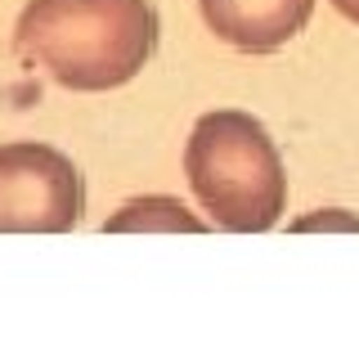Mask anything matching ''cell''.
I'll use <instances>...</instances> for the list:
<instances>
[{"label": "cell", "mask_w": 359, "mask_h": 346, "mask_svg": "<svg viewBox=\"0 0 359 346\" xmlns=\"http://www.w3.org/2000/svg\"><path fill=\"white\" fill-rule=\"evenodd\" d=\"M207 27L243 54H274L306 32L314 0H198Z\"/></svg>", "instance_id": "obj_4"}, {"label": "cell", "mask_w": 359, "mask_h": 346, "mask_svg": "<svg viewBox=\"0 0 359 346\" xmlns=\"http://www.w3.org/2000/svg\"><path fill=\"white\" fill-rule=\"evenodd\" d=\"M157 50L149 0H27L14 27V54L50 72L63 91H117Z\"/></svg>", "instance_id": "obj_1"}, {"label": "cell", "mask_w": 359, "mask_h": 346, "mask_svg": "<svg viewBox=\"0 0 359 346\" xmlns=\"http://www.w3.org/2000/svg\"><path fill=\"white\" fill-rule=\"evenodd\" d=\"M184 175L198 203L229 234H265L287 211V171L265 121L238 108H216L194 121Z\"/></svg>", "instance_id": "obj_2"}, {"label": "cell", "mask_w": 359, "mask_h": 346, "mask_svg": "<svg viewBox=\"0 0 359 346\" xmlns=\"http://www.w3.org/2000/svg\"><path fill=\"white\" fill-rule=\"evenodd\" d=\"M86 211V180L67 153L36 140L0 144V234H67Z\"/></svg>", "instance_id": "obj_3"}, {"label": "cell", "mask_w": 359, "mask_h": 346, "mask_svg": "<svg viewBox=\"0 0 359 346\" xmlns=\"http://www.w3.org/2000/svg\"><path fill=\"white\" fill-rule=\"evenodd\" d=\"M332 9H337V14H346L351 23H359V0H332Z\"/></svg>", "instance_id": "obj_5"}]
</instances>
